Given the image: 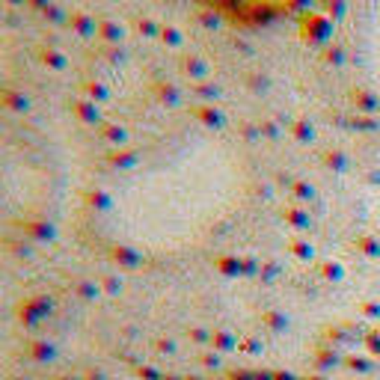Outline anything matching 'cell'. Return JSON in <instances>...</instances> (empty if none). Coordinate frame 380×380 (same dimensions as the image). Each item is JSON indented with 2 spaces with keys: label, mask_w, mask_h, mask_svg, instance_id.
I'll list each match as a JSON object with an SVG mask.
<instances>
[{
  "label": "cell",
  "mask_w": 380,
  "mask_h": 380,
  "mask_svg": "<svg viewBox=\"0 0 380 380\" xmlns=\"http://www.w3.org/2000/svg\"><path fill=\"white\" fill-rule=\"evenodd\" d=\"M262 134H264V137H276V134H279L276 122H264V125H262Z\"/></svg>",
  "instance_id": "83f0119b"
},
{
  "label": "cell",
  "mask_w": 380,
  "mask_h": 380,
  "mask_svg": "<svg viewBox=\"0 0 380 380\" xmlns=\"http://www.w3.org/2000/svg\"><path fill=\"white\" fill-rule=\"evenodd\" d=\"M324 63H330V65H345V48L342 45H327V48H324Z\"/></svg>",
  "instance_id": "5bb4252c"
},
{
  "label": "cell",
  "mask_w": 380,
  "mask_h": 380,
  "mask_svg": "<svg viewBox=\"0 0 380 380\" xmlns=\"http://www.w3.org/2000/svg\"><path fill=\"white\" fill-rule=\"evenodd\" d=\"M102 137L110 140V143H116V146H122V143L128 140V131L122 128V125H104L102 128Z\"/></svg>",
  "instance_id": "4fadbf2b"
},
{
  "label": "cell",
  "mask_w": 380,
  "mask_h": 380,
  "mask_svg": "<svg viewBox=\"0 0 380 380\" xmlns=\"http://www.w3.org/2000/svg\"><path fill=\"white\" fill-rule=\"evenodd\" d=\"M351 98H354V104H356V110H360L363 116H374L380 110V98L374 93H368V89H354Z\"/></svg>",
  "instance_id": "277c9868"
},
{
  "label": "cell",
  "mask_w": 380,
  "mask_h": 380,
  "mask_svg": "<svg viewBox=\"0 0 380 380\" xmlns=\"http://www.w3.org/2000/svg\"><path fill=\"white\" fill-rule=\"evenodd\" d=\"M182 30H178L175 24H161V42L166 45V48H178L182 45Z\"/></svg>",
  "instance_id": "8fae6325"
},
{
  "label": "cell",
  "mask_w": 380,
  "mask_h": 380,
  "mask_svg": "<svg viewBox=\"0 0 380 380\" xmlns=\"http://www.w3.org/2000/svg\"><path fill=\"white\" fill-rule=\"evenodd\" d=\"M220 15H223L220 9H211V6H208V9H203V13H199V24L208 27V30H214V27L220 24Z\"/></svg>",
  "instance_id": "e0dca14e"
},
{
  "label": "cell",
  "mask_w": 380,
  "mask_h": 380,
  "mask_svg": "<svg viewBox=\"0 0 380 380\" xmlns=\"http://www.w3.org/2000/svg\"><path fill=\"white\" fill-rule=\"evenodd\" d=\"M324 15L330 21H339L345 15V0H324Z\"/></svg>",
  "instance_id": "2e32d148"
},
{
  "label": "cell",
  "mask_w": 380,
  "mask_h": 380,
  "mask_svg": "<svg viewBox=\"0 0 380 380\" xmlns=\"http://www.w3.org/2000/svg\"><path fill=\"white\" fill-rule=\"evenodd\" d=\"M351 128H356V131H377L380 128V122L374 119V116H354L351 119Z\"/></svg>",
  "instance_id": "ac0fdd59"
},
{
  "label": "cell",
  "mask_w": 380,
  "mask_h": 380,
  "mask_svg": "<svg viewBox=\"0 0 380 380\" xmlns=\"http://www.w3.org/2000/svg\"><path fill=\"white\" fill-rule=\"evenodd\" d=\"M333 33V21L327 15H303L300 21V39L309 45H327Z\"/></svg>",
  "instance_id": "6da1fadb"
},
{
  "label": "cell",
  "mask_w": 380,
  "mask_h": 380,
  "mask_svg": "<svg viewBox=\"0 0 380 380\" xmlns=\"http://www.w3.org/2000/svg\"><path fill=\"white\" fill-rule=\"evenodd\" d=\"M122 36H125L122 24H116V21H110V18L98 21V39H102V45H119Z\"/></svg>",
  "instance_id": "5b68a950"
},
{
  "label": "cell",
  "mask_w": 380,
  "mask_h": 380,
  "mask_svg": "<svg viewBox=\"0 0 380 380\" xmlns=\"http://www.w3.org/2000/svg\"><path fill=\"white\" fill-rule=\"evenodd\" d=\"M9 3H13V6H18V3H27V0H9Z\"/></svg>",
  "instance_id": "1f68e13d"
},
{
  "label": "cell",
  "mask_w": 380,
  "mask_h": 380,
  "mask_svg": "<svg viewBox=\"0 0 380 380\" xmlns=\"http://www.w3.org/2000/svg\"><path fill=\"white\" fill-rule=\"evenodd\" d=\"M3 104L9 107V110H15V113H27L30 110V102L21 93H6L3 95Z\"/></svg>",
  "instance_id": "7c38bea8"
},
{
  "label": "cell",
  "mask_w": 380,
  "mask_h": 380,
  "mask_svg": "<svg viewBox=\"0 0 380 380\" xmlns=\"http://www.w3.org/2000/svg\"><path fill=\"white\" fill-rule=\"evenodd\" d=\"M137 30L143 33V36H161V24H158V21H152V18H140Z\"/></svg>",
  "instance_id": "44dd1931"
},
{
  "label": "cell",
  "mask_w": 380,
  "mask_h": 380,
  "mask_svg": "<svg viewBox=\"0 0 380 380\" xmlns=\"http://www.w3.org/2000/svg\"><path fill=\"white\" fill-rule=\"evenodd\" d=\"M327 164H333L336 170H345V155L342 152H330L327 155Z\"/></svg>",
  "instance_id": "4316f807"
},
{
  "label": "cell",
  "mask_w": 380,
  "mask_h": 380,
  "mask_svg": "<svg viewBox=\"0 0 380 380\" xmlns=\"http://www.w3.org/2000/svg\"><path fill=\"white\" fill-rule=\"evenodd\" d=\"M196 119L203 122V125H208V128H220L223 125V113H220L217 107H211V104L196 107Z\"/></svg>",
  "instance_id": "9c48e42d"
},
{
  "label": "cell",
  "mask_w": 380,
  "mask_h": 380,
  "mask_svg": "<svg viewBox=\"0 0 380 380\" xmlns=\"http://www.w3.org/2000/svg\"><path fill=\"white\" fill-rule=\"evenodd\" d=\"M158 98H161V102H166V104H175L178 102V89L173 84H161L158 86Z\"/></svg>",
  "instance_id": "7402d4cb"
},
{
  "label": "cell",
  "mask_w": 380,
  "mask_h": 380,
  "mask_svg": "<svg viewBox=\"0 0 380 380\" xmlns=\"http://www.w3.org/2000/svg\"><path fill=\"white\" fill-rule=\"evenodd\" d=\"M104 57L110 60V63H113V65H119V63H125V51H122V48H116V45H104Z\"/></svg>",
  "instance_id": "cb8c5ba5"
},
{
  "label": "cell",
  "mask_w": 380,
  "mask_h": 380,
  "mask_svg": "<svg viewBox=\"0 0 380 380\" xmlns=\"http://www.w3.org/2000/svg\"><path fill=\"white\" fill-rule=\"evenodd\" d=\"M259 134H262V128H255V125H244V137H247V140H255Z\"/></svg>",
  "instance_id": "f1b7e54d"
},
{
  "label": "cell",
  "mask_w": 380,
  "mask_h": 380,
  "mask_svg": "<svg viewBox=\"0 0 380 380\" xmlns=\"http://www.w3.org/2000/svg\"><path fill=\"white\" fill-rule=\"evenodd\" d=\"M250 86H253V89H259V93H262V89L271 86V81H267L264 74H253V77H250Z\"/></svg>",
  "instance_id": "484cf974"
},
{
  "label": "cell",
  "mask_w": 380,
  "mask_h": 380,
  "mask_svg": "<svg viewBox=\"0 0 380 380\" xmlns=\"http://www.w3.org/2000/svg\"><path fill=\"white\" fill-rule=\"evenodd\" d=\"M193 93L199 98H205V102H214V98H220V86L217 84H196Z\"/></svg>",
  "instance_id": "d6986e66"
},
{
  "label": "cell",
  "mask_w": 380,
  "mask_h": 380,
  "mask_svg": "<svg viewBox=\"0 0 380 380\" xmlns=\"http://www.w3.org/2000/svg\"><path fill=\"white\" fill-rule=\"evenodd\" d=\"M107 161L113 166H119V170H134V166L140 164V152L137 149H116Z\"/></svg>",
  "instance_id": "ba28073f"
},
{
  "label": "cell",
  "mask_w": 380,
  "mask_h": 380,
  "mask_svg": "<svg viewBox=\"0 0 380 380\" xmlns=\"http://www.w3.org/2000/svg\"><path fill=\"white\" fill-rule=\"evenodd\" d=\"M42 63L48 65V69H54V72H63L65 65H69V60H65V54L57 51V48H45V51H42Z\"/></svg>",
  "instance_id": "30bf717a"
},
{
  "label": "cell",
  "mask_w": 380,
  "mask_h": 380,
  "mask_svg": "<svg viewBox=\"0 0 380 380\" xmlns=\"http://www.w3.org/2000/svg\"><path fill=\"white\" fill-rule=\"evenodd\" d=\"M294 137L297 140H312V137H315V131H312V125L306 119H297L294 122Z\"/></svg>",
  "instance_id": "603a6c76"
},
{
  "label": "cell",
  "mask_w": 380,
  "mask_h": 380,
  "mask_svg": "<svg viewBox=\"0 0 380 380\" xmlns=\"http://www.w3.org/2000/svg\"><path fill=\"white\" fill-rule=\"evenodd\" d=\"M279 15H285V6L283 3H274V0H253L250 13H247V27L274 24Z\"/></svg>",
  "instance_id": "7a4b0ae2"
},
{
  "label": "cell",
  "mask_w": 380,
  "mask_h": 380,
  "mask_svg": "<svg viewBox=\"0 0 380 380\" xmlns=\"http://www.w3.org/2000/svg\"><path fill=\"white\" fill-rule=\"evenodd\" d=\"M205 3H208V6H211V9H214V6H217V3H220V0H205Z\"/></svg>",
  "instance_id": "4dcf8cb0"
},
{
  "label": "cell",
  "mask_w": 380,
  "mask_h": 380,
  "mask_svg": "<svg viewBox=\"0 0 380 380\" xmlns=\"http://www.w3.org/2000/svg\"><path fill=\"white\" fill-rule=\"evenodd\" d=\"M72 113L81 122H86V125H98V122H102V110L95 107V102H89V98H74Z\"/></svg>",
  "instance_id": "3957f363"
},
{
  "label": "cell",
  "mask_w": 380,
  "mask_h": 380,
  "mask_svg": "<svg viewBox=\"0 0 380 380\" xmlns=\"http://www.w3.org/2000/svg\"><path fill=\"white\" fill-rule=\"evenodd\" d=\"M182 65H184V72L190 74V77H193V81H205V77H208V63L203 60V57H196V54H187V57L182 60Z\"/></svg>",
  "instance_id": "52a82bcc"
},
{
  "label": "cell",
  "mask_w": 380,
  "mask_h": 380,
  "mask_svg": "<svg viewBox=\"0 0 380 380\" xmlns=\"http://www.w3.org/2000/svg\"><path fill=\"white\" fill-rule=\"evenodd\" d=\"M27 3H30L33 9H42V13H45V9L51 6V0H27Z\"/></svg>",
  "instance_id": "f546056e"
},
{
  "label": "cell",
  "mask_w": 380,
  "mask_h": 380,
  "mask_svg": "<svg viewBox=\"0 0 380 380\" xmlns=\"http://www.w3.org/2000/svg\"><path fill=\"white\" fill-rule=\"evenodd\" d=\"M69 24H72L74 33H81V36H98V21L84 15V13H72L69 15Z\"/></svg>",
  "instance_id": "8992f818"
},
{
  "label": "cell",
  "mask_w": 380,
  "mask_h": 380,
  "mask_svg": "<svg viewBox=\"0 0 380 380\" xmlns=\"http://www.w3.org/2000/svg\"><path fill=\"white\" fill-rule=\"evenodd\" d=\"M42 15H45V18H48V21H51V24H69V15H65V13H63V9H60V6H54V3H51L48 9H45V13H42Z\"/></svg>",
  "instance_id": "ffe728a7"
},
{
  "label": "cell",
  "mask_w": 380,
  "mask_h": 380,
  "mask_svg": "<svg viewBox=\"0 0 380 380\" xmlns=\"http://www.w3.org/2000/svg\"><path fill=\"white\" fill-rule=\"evenodd\" d=\"M84 93H86L89 102H104V98H107V86L98 84V81H89V84L84 86Z\"/></svg>",
  "instance_id": "9a60e30c"
},
{
  "label": "cell",
  "mask_w": 380,
  "mask_h": 380,
  "mask_svg": "<svg viewBox=\"0 0 380 380\" xmlns=\"http://www.w3.org/2000/svg\"><path fill=\"white\" fill-rule=\"evenodd\" d=\"M312 3V0H285V13H303V9Z\"/></svg>",
  "instance_id": "d4e9b609"
}]
</instances>
